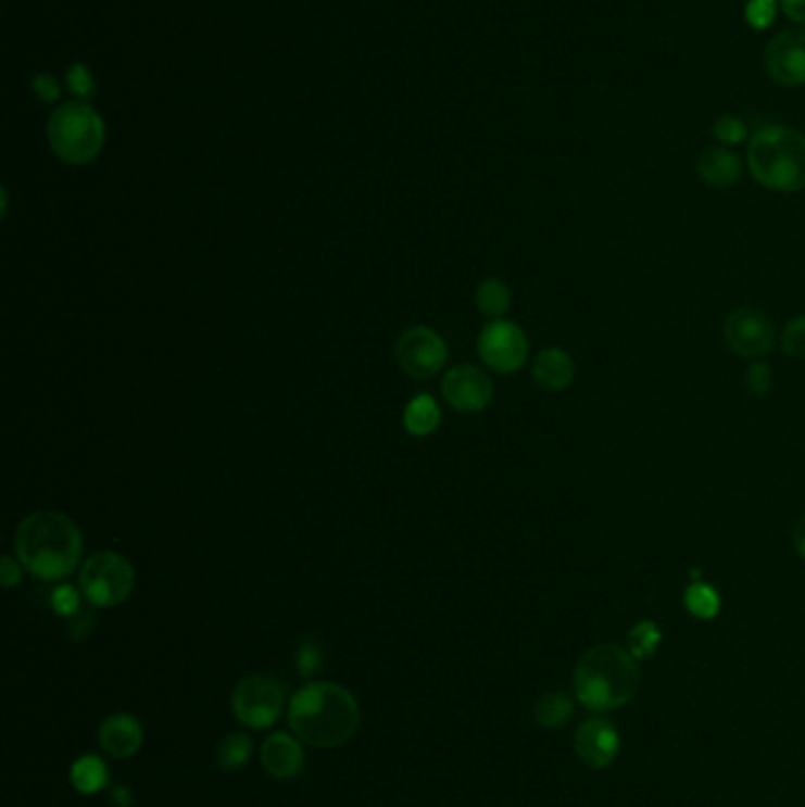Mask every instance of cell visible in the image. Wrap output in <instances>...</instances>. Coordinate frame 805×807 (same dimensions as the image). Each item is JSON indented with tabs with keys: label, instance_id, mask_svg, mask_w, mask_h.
Segmentation results:
<instances>
[{
	"label": "cell",
	"instance_id": "cell-16",
	"mask_svg": "<svg viewBox=\"0 0 805 807\" xmlns=\"http://www.w3.org/2000/svg\"><path fill=\"white\" fill-rule=\"evenodd\" d=\"M742 159L728 147H708L697 159L700 180L712 189H730L742 180Z\"/></svg>",
	"mask_w": 805,
	"mask_h": 807
},
{
	"label": "cell",
	"instance_id": "cell-18",
	"mask_svg": "<svg viewBox=\"0 0 805 807\" xmlns=\"http://www.w3.org/2000/svg\"><path fill=\"white\" fill-rule=\"evenodd\" d=\"M404 428L412 437H428L440 428L442 412L435 396L430 394H416L412 402L404 408Z\"/></svg>",
	"mask_w": 805,
	"mask_h": 807
},
{
	"label": "cell",
	"instance_id": "cell-21",
	"mask_svg": "<svg viewBox=\"0 0 805 807\" xmlns=\"http://www.w3.org/2000/svg\"><path fill=\"white\" fill-rule=\"evenodd\" d=\"M571 714H575V699L565 692L543 694L534 708V718L545 730L563 728L571 720Z\"/></svg>",
	"mask_w": 805,
	"mask_h": 807
},
{
	"label": "cell",
	"instance_id": "cell-3",
	"mask_svg": "<svg viewBox=\"0 0 805 807\" xmlns=\"http://www.w3.org/2000/svg\"><path fill=\"white\" fill-rule=\"evenodd\" d=\"M640 685L638 659L619 645H595L575 668L577 699L589 710H612L629 704Z\"/></svg>",
	"mask_w": 805,
	"mask_h": 807
},
{
	"label": "cell",
	"instance_id": "cell-25",
	"mask_svg": "<svg viewBox=\"0 0 805 807\" xmlns=\"http://www.w3.org/2000/svg\"><path fill=\"white\" fill-rule=\"evenodd\" d=\"M712 133H714V138L720 142V147H734V144H742L749 138V126L740 116L722 114L714 121Z\"/></svg>",
	"mask_w": 805,
	"mask_h": 807
},
{
	"label": "cell",
	"instance_id": "cell-22",
	"mask_svg": "<svg viewBox=\"0 0 805 807\" xmlns=\"http://www.w3.org/2000/svg\"><path fill=\"white\" fill-rule=\"evenodd\" d=\"M683 602H685V609L692 614V617L694 619H702V621L716 619L718 611H720V595H718V591H716L714 585H708L704 581H692L685 588Z\"/></svg>",
	"mask_w": 805,
	"mask_h": 807
},
{
	"label": "cell",
	"instance_id": "cell-12",
	"mask_svg": "<svg viewBox=\"0 0 805 807\" xmlns=\"http://www.w3.org/2000/svg\"><path fill=\"white\" fill-rule=\"evenodd\" d=\"M763 66L775 84L787 88L805 86V29H787L770 38L763 52Z\"/></svg>",
	"mask_w": 805,
	"mask_h": 807
},
{
	"label": "cell",
	"instance_id": "cell-36",
	"mask_svg": "<svg viewBox=\"0 0 805 807\" xmlns=\"http://www.w3.org/2000/svg\"><path fill=\"white\" fill-rule=\"evenodd\" d=\"M794 548L801 559H805V513L798 517V522L794 527Z\"/></svg>",
	"mask_w": 805,
	"mask_h": 807
},
{
	"label": "cell",
	"instance_id": "cell-27",
	"mask_svg": "<svg viewBox=\"0 0 805 807\" xmlns=\"http://www.w3.org/2000/svg\"><path fill=\"white\" fill-rule=\"evenodd\" d=\"M80 600H84V593H80V588H76L72 583H62L50 593L52 611L60 614V617H66V619H72L74 614L80 611Z\"/></svg>",
	"mask_w": 805,
	"mask_h": 807
},
{
	"label": "cell",
	"instance_id": "cell-2",
	"mask_svg": "<svg viewBox=\"0 0 805 807\" xmlns=\"http://www.w3.org/2000/svg\"><path fill=\"white\" fill-rule=\"evenodd\" d=\"M362 710L352 692L336 682H310L289 704V724L303 744L338 748L348 744L360 728Z\"/></svg>",
	"mask_w": 805,
	"mask_h": 807
},
{
	"label": "cell",
	"instance_id": "cell-20",
	"mask_svg": "<svg viewBox=\"0 0 805 807\" xmlns=\"http://www.w3.org/2000/svg\"><path fill=\"white\" fill-rule=\"evenodd\" d=\"M475 305L480 310L485 317L489 319H501L513 305V295L506 281L501 279H485L475 291Z\"/></svg>",
	"mask_w": 805,
	"mask_h": 807
},
{
	"label": "cell",
	"instance_id": "cell-9",
	"mask_svg": "<svg viewBox=\"0 0 805 807\" xmlns=\"http://www.w3.org/2000/svg\"><path fill=\"white\" fill-rule=\"evenodd\" d=\"M394 357L402 371L414 380H430L446 366L449 350L444 338L430 326H412L394 345Z\"/></svg>",
	"mask_w": 805,
	"mask_h": 807
},
{
	"label": "cell",
	"instance_id": "cell-33",
	"mask_svg": "<svg viewBox=\"0 0 805 807\" xmlns=\"http://www.w3.org/2000/svg\"><path fill=\"white\" fill-rule=\"evenodd\" d=\"M92 628H95V617L88 609H80L78 614H74V617L70 619V638L74 642H80V640L90 635Z\"/></svg>",
	"mask_w": 805,
	"mask_h": 807
},
{
	"label": "cell",
	"instance_id": "cell-17",
	"mask_svg": "<svg viewBox=\"0 0 805 807\" xmlns=\"http://www.w3.org/2000/svg\"><path fill=\"white\" fill-rule=\"evenodd\" d=\"M531 376H534L537 386L549 392H563L571 386L577 376L575 360L561 348H545L537 354L534 366H531Z\"/></svg>",
	"mask_w": 805,
	"mask_h": 807
},
{
	"label": "cell",
	"instance_id": "cell-35",
	"mask_svg": "<svg viewBox=\"0 0 805 807\" xmlns=\"http://www.w3.org/2000/svg\"><path fill=\"white\" fill-rule=\"evenodd\" d=\"M780 10L801 29H805V0H780Z\"/></svg>",
	"mask_w": 805,
	"mask_h": 807
},
{
	"label": "cell",
	"instance_id": "cell-23",
	"mask_svg": "<svg viewBox=\"0 0 805 807\" xmlns=\"http://www.w3.org/2000/svg\"><path fill=\"white\" fill-rule=\"evenodd\" d=\"M251 756H253V742L241 732L227 734L221 742V746H217V751H215L217 765H221L225 772L241 770L243 765H249Z\"/></svg>",
	"mask_w": 805,
	"mask_h": 807
},
{
	"label": "cell",
	"instance_id": "cell-14",
	"mask_svg": "<svg viewBox=\"0 0 805 807\" xmlns=\"http://www.w3.org/2000/svg\"><path fill=\"white\" fill-rule=\"evenodd\" d=\"M263 768L275 779H293L305 765V751L295 734L275 732L269 734L261 748Z\"/></svg>",
	"mask_w": 805,
	"mask_h": 807
},
{
	"label": "cell",
	"instance_id": "cell-13",
	"mask_svg": "<svg viewBox=\"0 0 805 807\" xmlns=\"http://www.w3.org/2000/svg\"><path fill=\"white\" fill-rule=\"evenodd\" d=\"M619 732L607 718L583 720L575 734V751L591 770H605L619 756Z\"/></svg>",
	"mask_w": 805,
	"mask_h": 807
},
{
	"label": "cell",
	"instance_id": "cell-10",
	"mask_svg": "<svg viewBox=\"0 0 805 807\" xmlns=\"http://www.w3.org/2000/svg\"><path fill=\"white\" fill-rule=\"evenodd\" d=\"M722 338H726L728 348L734 354L758 360L772 352L777 331L766 312L756 307H737L728 314L726 324H722Z\"/></svg>",
	"mask_w": 805,
	"mask_h": 807
},
{
	"label": "cell",
	"instance_id": "cell-5",
	"mask_svg": "<svg viewBox=\"0 0 805 807\" xmlns=\"http://www.w3.org/2000/svg\"><path fill=\"white\" fill-rule=\"evenodd\" d=\"M52 154L70 166H88L104 147V121L88 102H66L48 118Z\"/></svg>",
	"mask_w": 805,
	"mask_h": 807
},
{
	"label": "cell",
	"instance_id": "cell-8",
	"mask_svg": "<svg viewBox=\"0 0 805 807\" xmlns=\"http://www.w3.org/2000/svg\"><path fill=\"white\" fill-rule=\"evenodd\" d=\"M231 710L246 728H272L284 710V690L267 676H246L231 694Z\"/></svg>",
	"mask_w": 805,
	"mask_h": 807
},
{
	"label": "cell",
	"instance_id": "cell-34",
	"mask_svg": "<svg viewBox=\"0 0 805 807\" xmlns=\"http://www.w3.org/2000/svg\"><path fill=\"white\" fill-rule=\"evenodd\" d=\"M20 565H22L20 559H12L10 555L0 559V581H3L5 588H15L22 581V567Z\"/></svg>",
	"mask_w": 805,
	"mask_h": 807
},
{
	"label": "cell",
	"instance_id": "cell-29",
	"mask_svg": "<svg viewBox=\"0 0 805 807\" xmlns=\"http://www.w3.org/2000/svg\"><path fill=\"white\" fill-rule=\"evenodd\" d=\"M782 350L794 360H805V314L791 319L782 333Z\"/></svg>",
	"mask_w": 805,
	"mask_h": 807
},
{
	"label": "cell",
	"instance_id": "cell-24",
	"mask_svg": "<svg viewBox=\"0 0 805 807\" xmlns=\"http://www.w3.org/2000/svg\"><path fill=\"white\" fill-rule=\"evenodd\" d=\"M662 628L654 621H640L631 628L629 633V652L636 656L638 661L652 659L662 645Z\"/></svg>",
	"mask_w": 805,
	"mask_h": 807
},
{
	"label": "cell",
	"instance_id": "cell-4",
	"mask_svg": "<svg viewBox=\"0 0 805 807\" xmlns=\"http://www.w3.org/2000/svg\"><path fill=\"white\" fill-rule=\"evenodd\" d=\"M754 180L770 191L794 194L805 189V133L770 123L758 128L746 149Z\"/></svg>",
	"mask_w": 805,
	"mask_h": 807
},
{
	"label": "cell",
	"instance_id": "cell-1",
	"mask_svg": "<svg viewBox=\"0 0 805 807\" xmlns=\"http://www.w3.org/2000/svg\"><path fill=\"white\" fill-rule=\"evenodd\" d=\"M22 567L40 581L70 579L84 555V537L72 517L58 510L26 515L15 531Z\"/></svg>",
	"mask_w": 805,
	"mask_h": 807
},
{
	"label": "cell",
	"instance_id": "cell-6",
	"mask_svg": "<svg viewBox=\"0 0 805 807\" xmlns=\"http://www.w3.org/2000/svg\"><path fill=\"white\" fill-rule=\"evenodd\" d=\"M78 588L92 607H118L133 593L135 567L121 553H92L80 565Z\"/></svg>",
	"mask_w": 805,
	"mask_h": 807
},
{
	"label": "cell",
	"instance_id": "cell-30",
	"mask_svg": "<svg viewBox=\"0 0 805 807\" xmlns=\"http://www.w3.org/2000/svg\"><path fill=\"white\" fill-rule=\"evenodd\" d=\"M295 664H298V673L300 676L312 678L322 668V664H324V650L317 645L315 640H305L303 645L298 647Z\"/></svg>",
	"mask_w": 805,
	"mask_h": 807
},
{
	"label": "cell",
	"instance_id": "cell-19",
	"mask_svg": "<svg viewBox=\"0 0 805 807\" xmlns=\"http://www.w3.org/2000/svg\"><path fill=\"white\" fill-rule=\"evenodd\" d=\"M70 779H72V786L84 793V796H95V793H100L109 786V770L102 758L98 756H80L70 770Z\"/></svg>",
	"mask_w": 805,
	"mask_h": 807
},
{
	"label": "cell",
	"instance_id": "cell-7",
	"mask_svg": "<svg viewBox=\"0 0 805 807\" xmlns=\"http://www.w3.org/2000/svg\"><path fill=\"white\" fill-rule=\"evenodd\" d=\"M477 354L491 371L513 376L529 357V338L525 328L508 319H491L477 336Z\"/></svg>",
	"mask_w": 805,
	"mask_h": 807
},
{
	"label": "cell",
	"instance_id": "cell-11",
	"mask_svg": "<svg viewBox=\"0 0 805 807\" xmlns=\"http://www.w3.org/2000/svg\"><path fill=\"white\" fill-rule=\"evenodd\" d=\"M444 402L458 414H477L494 400V382L473 364H456L442 378Z\"/></svg>",
	"mask_w": 805,
	"mask_h": 807
},
{
	"label": "cell",
	"instance_id": "cell-28",
	"mask_svg": "<svg viewBox=\"0 0 805 807\" xmlns=\"http://www.w3.org/2000/svg\"><path fill=\"white\" fill-rule=\"evenodd\" d=\"M66 88L74 92V98H78V102L90 100L95 94V76L90 72V66L84 62L72 64L70 70H66Z\"/></svg>",
	"mask_w": 805,
	"mask_h": 807
},
{
	"label": "cell",
	"instance_id": "cell-31",
	"mask_svg": "<svg viewBox=\"0 0 805 807\" xmlns=\"http://www.w3.org/2000/svg\"><path fill=\"white\" fill-rule=\"evenodd\" d=\"M770 386H772V371H770L768 364L756 362V364L749 366V371H746V388L749 390H752L756 396H763V394L770 392Z\"/></svg>",
	"mask_w": 805,
	"mask_h": 807
},
{
	"label": "cell",
	"instance_id": "cell-15",
	"mask_svg": "<svg viewBox=\"0 0 805 807\" xmlns=\"http://www.w3.org/2000/svg\"><path fill=\"white\" fill-rule=\"evenodd\" d=\"M144 730L142 722L130 714L109 716L100 728V746L106 756L116 760L133 758L142 748Z\"/></svg>",
	"mask_w": 805,
	"mask_h": 807
},
{
	"label": "cell",
	"instance_id": "cell-32",
	"mask_svg": "<svg viewBox=\"0 0 805 807\" xmlns=\"http://www.w3.org/2000/svg\"><path fill=\"white\" fill-rule=\"evenodd\" d=\"M32 90H34V94H36L38 100H43V102H48V104L58 102V100H60V94H62V92H60L58 78L50 76V74H36V76L32 78Z\"/></svg>",
	"mask_w": 805,
	"mask_h": 807
},
{
	"label": "cell",
	"instance_id": "cell-26",
	"mask_svg": "<svg viewBox=\"0 0 805 807\" xmlns=\"http://www.w3.org/2000/svg\"><path fill=\"white\" fill-rule=\"evenodd\" d=\"M777 12H782L780 0H746L744 22L752 26L754 31H766L775 24Z\"/></svg>",
	"mask_w": 805,
	"mask_h": 807
}]
</instances>
